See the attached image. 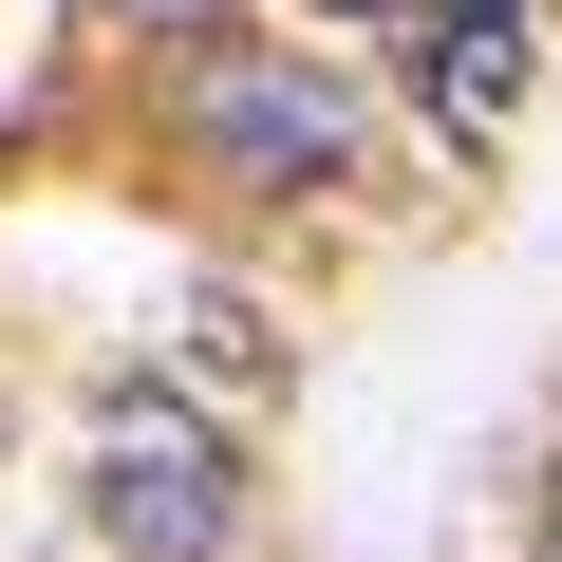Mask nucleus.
I'll return each instance as SVG.
<instances>
[{"mask_svg":"<svg viewBox=\"0 0 562 562\" xmlns=\"http://www.w3.org/2000/svg\"><path fill=\"white\" fill-rule=\"evenodd\" d=\"M94 525H113L132 562H206V543L244 525V450H225L188 394L113 375V394H94Z\"/></svg>","mask_w":562,"mask_h":562,"instance_id":"1","label":"nucleus"},{"mask_svg":"<svg viewBox=\"0 0 562 562\" xmlns=\"http://www.w3.org/2000/svg\"><path fill=\"white\" fill-rule=\"evenodd\" d=\"M188 113H206V150H225V169H262V188H301V169H338V150H357V94H338L319 57H206V76H188Z\"/></svg>","mask_w":562,"mask_h":562,"instance_id":"2","label":"nucleus"},{"mask_svg":"<svg viewBox=\"0 0 562 562\" xmlns=\"http://www.w3.org/2000/svg\"><path fill=\"white\" fill-rule=\"evenodd\" d=\"M525 57H543V0L431 20V132H506V113H525Z\"/></svg>","mask_w":562,"mask_h":562,"instance_id":"3","label":"nucleus"},{"mask_svg":"<svg viewBox=\"0 0 562 562\" xmlns=\"http://www.w3.org/2000/svg\"><path fill=\"white\" fill-rule=\"evenodd\" d=\"M113 20H150V38H206V20H225V0H113Z\"/></svg>","mask_w":562,"mask_h":562,"instance_id":"4","label":"nucleus"},{"mask_svg":"<svg viewBox=\"0 0 562 562\" xmlns=\"http://www.w3.org/2000/svg\"><path fill=\"white\" fill-rule=\"evenodd\" d=\"M319 20H394V0H319Z\"/></svg>","mask_w":562,"mask_h":562,"instance_id":"5","label":"nucleus"},{"mask_svg":"<svg viewBox=\"0 0 562 562\" xmlns=\"http://www.w3.org/2000/svg\"><path fill=\"white\" fill-rule=\"evenodd\" d=\"M543 562H562V487H543Z\"/></svg>","mask_w":562,"mask_h":562,"instance_id":"6","label":"nucleus"}]
</instances>
